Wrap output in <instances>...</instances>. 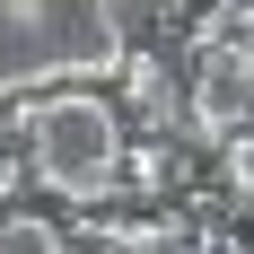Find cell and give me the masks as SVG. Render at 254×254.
<instances>
[{
    "mask_svg": "<svg viewBox=\"0 0 254 254\" xmlns=\"http://www.w3.org/2000/svg\"><path fill=\"white\" fill-rule=\"evenodd\" d=\"M0 254H53V228H35V219H9V228H0Z\"/></svg>",
    "mask_w": 254,
    "mask_h": 254,
    "instance_id": "obj_2",
    "label": "cell"
},
{
    "mask_svg": "<svg viewBox=\"0 0 254 254\" xmlns=\"http://www.w3.org/2000/svg\"><path fill=\"white\" fill-rule=\"evenodd\" d=\"M35 158H44L62 184L88 193V184L105 176V158H114V123H105L97 105H44V114H35Z\"/></svg>",
    "mask_w": 254,
    "mask_h": 254,
    "instance_id": "obj_1",
    "label": "cell"
}]
</instances>
